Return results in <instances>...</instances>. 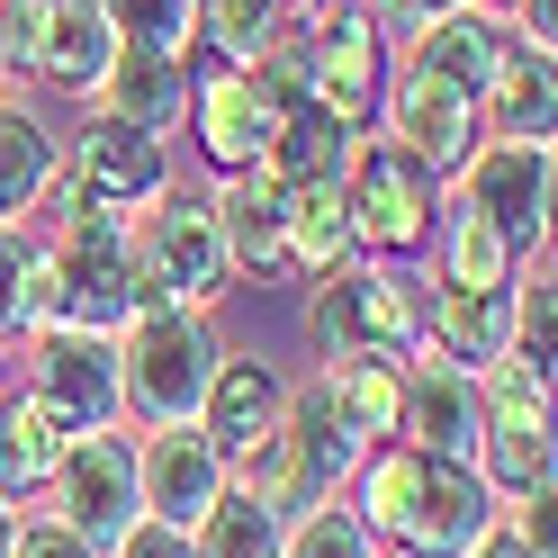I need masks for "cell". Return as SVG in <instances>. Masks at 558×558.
I'll list each match as a JSON object with an SVG mask.
<instances>
[{"instance_id": "83f0119b", "label": "cell", "mask_w": 558, "mask_h": 558, "mask_svg": "<svg viewBox=\"0 0 558 558\" xmlns=\"http://www.w3.org/2000/svg\"><path fill=\"white\" fill-rule=\"evenodd\" d=\"M433 262H441V270H433V289H505L522 253L477 217V207H441V226H433Z\"/></svg>"}, {"instance_id": "5b68a950", "label": "cell", "mask_w": 558, "mask_h": 558, "mask_svg": "<svg viewBox=\"0 0 558 558\" xmlns=\"http://www.w3.org/2000/svg\"><path fill=\"white\" fill-rule=\"evenodd\" d=\"M352 469H361V441L333 424L325 388H289V414H279L253 450H234V460H226V486L262 496L270 513H306V505L342 496Z\"/></svg>"}, {"instance_id": "8fae6325", "label": "cell", "mask_w": 558, "mask_h": 558, "mask_svg": "<svg viewBox=\"0 0 558 558\" xmlns=\"http://www.w3.org/2000/svg\"><path fill=\"white\" fill-rule=\"evenodd\" d=\"M460 207H477L513 253H549V190H558V162L549 145H505V135H477V154L460 162Z\"/></svg>"}, {"instance_id": "484cf974", "label": "cell", "mask_w": 558, "mask_h": 558, "mask_svg": "<svg viewBox=\"0 0 558 558\" xmlns=\"http://www.w3.org/2000/svg\"><path fill=\"white\" fill-rule=\"evenodd\" d=\"M289 190V270L325 279L361 253L352 243V207H342V181H279Z\"/></svg>"}, {"instance_id": "8992f818", "label": "cell", "mask_w": 558, "mask_h": 558, "mask_svg": "<svg viewBox=\"0 0 558 558\" xmlns=\"http://www.w3.org/2000/svg\"><path fill=\"white\" fill-rule=\"evenodd\" d=\"M171 190V154H162V135L145 126H118V118H99L82 135H63V154H54V181H46V217H145V207Z\"/></svg>"}, {"instance_id": "e0dca14e", "label": "cell", "mask_w": 558, "mask_h": 558, "mask_svg": "<svg viewBox=\"0 0 558 558\" xmlns=\"http://www.w3.org/2000/svg\"><path fill=\"white\" fill-rule=\"evenodd\" d=\"M207 217H217V243L234 279H279L289 270V190L270 181V171H217V198H207Z\"/></svg>"}, {"instance_id": "d6a6232c", "label": "cell", "mask_w": 558, "mask_h": 558, "mask_svg": "<svg viewBox=\"0 0 558 558\" xmlns=\"http://www.w3.org/2000/svg\"><path fill=\"white\" fill-rule=\"evenodd\" d=\"M37 243H46V234L0 226V342L27 333V279H37Z\"/></svg>"}, {"instance_id": "52a82bcc", "label": "cell", "mask_w": 558, "mask_h": 558, "mask_svg": "<svg viewBox=\"0 0 558 558\" xmlns=\"http://www.w3.org/2000/svg\"><path fill=\"white\" fill-rule=\"evenodd\" d=\"M342 207H352V243L378 262H414L441 226V181L405 145L388 135H361L352 162H342Z\"/></svg>"}, {"instance_id": "7a4b0ae2", "label": "cell", "mask_w": 558, "mask_h": 558, "mask_svg": "<svg viewBox=\"0 0 558 558\" xmlns=\"http://www.w3.org/2000/svg\"><path fill=\"white\" fill-rule=\"evenodd\" d=\"M135 306H145V279H135L126 226L118 217H63L37 243V279H27V333L37 325H82V333H118ZM19 333V342H27Z\"/></svg>"}, {"instance_id": "f546056e", "label": "cell", "mask_w": 558, "mask_h": 558, "mask_svg": "<svg viewBox=\"0 0 558 558\" xmlns=\"http://www.w3.org/2000/svg\"><path fill=\"white\" fill-rule=\"evenodd\" d=\"M279 541H289V513H270L262 496H243V486H226V496L190 522V558H279Z\"/></svg>"}, {"instance_id": "60d3db41", "label": "cell", "mask_w": 558, "mask_h": 558, "mask_svg": "<svg viewBox=\"0 0 558 558\" xmlns=\"http://www.w3.org/2000/svg\"><path fill=\"white\" fill-rule=\"evenodd\" d=\"M0 90H10V63H0Z\"/></svg>"}, {"instance_id": "9c48e42d", "label": "cell", "mask_w": 558, "mask_h": 558, "mask_svg": "<svg viewBox=\"0 0 558 558\" xmlns=\"http://www.w3.org/2000/svg\"><path fill=\"white\" fill-rule=\"evenodd\" d=\"M27 397H37L63 433L118 424V333L37 325V333H27Z\"/></svg>"}, {"instance_id": "8d00e7d4", "label": "cell", "mask_w": 558, "mask_h": 558, "mask_svg": "<svg viewBox=\"0 0 558 558\" xmlns=\"http://www.w3.org/2000/svg\"><path fill=\"white\" fill-rule=\"evenodd\" d=\"M505 27H513V46L558 54V0H513V10H505Z\"/></svg>"}, {"instance_id": "4316f807", "label": "cell", "mask_w": 558, "mask_h": 558, "mask_svg": "<svg viewBox=\"0 0 558 558\" xmlns=\"http://www.w3.org/2000/svg\"><path fill=\"white\" fill-rule=\"evenodd\" d=\"M63 441H73V433H63L54 414L19 388L10 405H0V496H10V505L46 496V477H54V460H63Z\"/></svg>"}, {"instance_id": "ba28073f", "label": "cell", "mask_w": 558, "mask_h": 558, "mask_svg": "<svg viewBox=\"0 0 558 558\" xmlns=\"http://www.w3.org/2000/svg\"><path fill=\"white\" fill-rule=\"evenodd\" d=\"M126 253H135V279H145V306H217L234 289L217 217L190 190H162L145 217H126Z\"/></svg>"}, {"instance_id": "cb8c5ba5", "label": "cell", "mask_w": 558, "mask_h": 558, "mask_svg": "<svg viewBox=\"0 0 558 558\" xmlns=\"http://www.w3.org/2000/svg\"><path fill=\"white\" fill-rule=\"evenodd\" d=\"M54 154H63V135L0 90V226H27V207H37L46 181H54Z\"/></svg>"}, {"instance_id": "603a6c76", "label": "cell", "mask_w": 558, "mask_h": 558, "mask_svg": "<svg viewBox=\"0 0 558 558\" xmlns=\"http://www.w3.org/2000/svg\"><path fill=\"white\" fill-rule=\"evenodd\" d=\"M424 352L460 361L477 378L505 352V289H424Z\"/></svg>"}, {"instance_id": "277c9868", "label": "cell", "mask_w": 558, "mask_h": 558, "mask_svg": "<svg viewBox=\"0 0 558 558\" xmlns=\"http://www.w3.org/2000/svg\"><path fill=\"white\" fill-rule=\"evenodd\" d=\"M424 289H433V279H414L405 262L352 253L342 270L316 279L306 325H316L325 361H414V352H424Z\"/></svg>"}, {"instance_id": "ffe728a7", "label": "cell", "mask_w": 558, "mask_h": 558, "mask_svg": "<svg viewBox=\"0 0 558 558\" xmlns=\"http://www.w3.org/2000/svg\"><path fill=\"white\" fill-rule=\"evenodd\" d=\"M279 414H289V378L270 361H253V352H226L217 378H207V397H198V433L234 460V450H253Z\"/></svg>"}, {"instance_id": "f1b7e54d", "label": "cell", "mask_w": 558, "mask_h": 558, "mask_svg": "<svg viewBox=\"0 0 558 558\" xmlns=\"http://www.w3.org/2000/svg\"><path fill=\"white\" fill-rule=\"evenodd\" d=\"M325 405H333V424L352 433L361 450L378 441H397V361H325Z\"/></svg>"}, {"instance_id": "5bb4252c", "label": "cell", "mask_w": 558, "mask_h": 558, "mask_svg": "<svg viewBox=\"0 0 558 558\" xmlns=\"http://www.w3.org/2000/svg\"><path fill=\"white\" fill-rule=\"evenodd\" d=\"M378 126H388V145H405L433 181H460V162L477 154V99L450 90L441 73H424V63L388 73V109H378Z\"/></svg>"}, {"instance_id": "f35d334b", "label": "cell", "mask_w": 558, "mask_h": 558, "mask_svg": "<svg viewBox=\"0 0 558 558\" xmlns=\"http://www.w3.org/2000/svg\"><path fill=\"white\" fill-rule=\"evenodd\" d=\"M10 532H19V505L0 496V558H10Z\"/></svg>"}, {"instance_id": "9a60e30c", "label": "cell", "mask_w": 558, "mask_h": 558, "mask_svg": "<svg viewBox=\"0 0 558 558\" xmlns=\"http://www.w3.org/2000/svg\"><path fill=\"white\" fill-rule=\"evenodd\" d=\"M397 441L424 460H469L477 450V378L441 352L397 361Z\"/></svg>"}, {"instance_id": "7c38bea8", "label": "cell", "mask_w": 558, "mask_h": 558, "mask_svg": "<svg viewBox=\"0 0 558 558\" xmlns=\"http://www.w3.org/2000/svg\"><path fill=\"white\" fill-rule=\"evenodd\" d=\"M46 496H54L46 513H63L90 549H109L126 522L145 513V505H135V441L118 424L73 433V441H63V460H54V477H46Z\"/></svg>"}, {"instance_id": "d6986e66", "label": "cell", "mask_w": 558, "mask_h": 558, "mask_svg": "<svg viewBox=\"0 0 558 558\" xmlns=\"http://www.w3.org/2000/svg\"><path fill=\"white\" fill-rule=\"evenodd\" d=\"M109 54H118V37H109V19H99V0H46L19 73L63 90V99H90L99 73H109Z\"/></svg>"}, {"instance_id": "74e56055", "label": "cell", "mask_w": 558, "mask_h": 558, "mask_svg": "<svg viewBox=\"0 0 558 558\" xmlns=\"http://www.w3.org/2000/svg\"><path fill=\"white\" fill-rule=\"evenodd\" d=\"M469 558H541V549H532V541H513V532H505V513H496V532H486Z\"/></svg>"}, {"instance_id": "1f68e13d", "label": "cell", "mask_w": 558, "mask_h": 558, "mask_svg": "<svg viewBox=\"0 0 558 558\" xmlns=\"http://www.w3.org/2000/svg\"><path fill=\"white\" fill-rule=\"evenodd\" d=\"M118 46H171L190 54V27H198V0H99Z\"/></svg>"}, {"instance_id": "d4e9b609", "label": "cell", "mask_w": 558, "mask_h": 558, "mask_svg": "<svg viewBox=\"0 0 558 558\" xmlns=\"http://www.w3.org/2000/svg\"><path fill=\"white\" fill-rule=\"evenodd\" d=\"M352 145H361V135L342 118H325L316 99H298V109H279L270 145H262V171H270V181H342Z\"/></svg>"}, {"instance_id": "3957f363", "label": "cell", "mask_w": 558, "mask_h": 558, "mask_svg": "<svg viewBox=\"0 0 558 558\" xmlns=\"http://www.w3.org/2000/svg\"><path fill=\"white\" fill-rule=\"evenodd\" d=\"M226 342L207 325V306H135L118 325V414L135 424H198V397L217 378Z\"/></svg>"}, {"instance_id": "7402d4cb", "label": "cell", "mask_w": 558, "mask_h": 558, "mask_svg": "<svg viewBox=\"0 0 558 558\" xmlns=\"http://www.w3.org/2000/svg\"><path fill=\"white\" fill-rule=\"evenodd\" d=\"M505 46H513V27L496 19V10H450V19H433L424 37H405V63H424V73H441L450 90H486L496 82V63H505Z\"/></svg>"}, {"instance_id": "ac0fdd59", "label": "cell", "mask_w": 558, "mask_h": 558, "mask_svg": "<svg viewBox=\"0 0 558 558\" xmlns=\"http://www.w3.org/2000/svg\"><path fill=\"white\" fill-rule=\"evenodd\" d=\"M90 109L118 118V126L171 135L190 118V54H171V46H118L109 73H99V90H90Z\"/></svg>"}, {"instance_id": "2e32d148", "label": "cell", "mask_w": 558, "mask_h": 558, "mask_svg": "<svg viewBox=\"0 0 558 558\" xmlns=\"http://www.w3.org/2000/svg\"><path fill=\"white\" fill-rule=\"evenodd\" d=\"M226 496V450L207 441L198 424H154L145 441H135V505H145L154 522H190Z\"/></svg>"}, {"instance_id": "836d02e7", "label": "cell", "mask_w": 558, "mask_h": 558, "mask_svg": "<svg viewBox=\"0 0 558 558\" xmlns=\"http://www.w3.org/2000/svg\"><path fill=\"white\" fill-rule=\"evenodd\" d=\"M10 558H99L63 513H19V532H10Z\"/></svg>"}, {"instance_id": "4dcf8cb0", "label": "cell", "mask_w": 558, "mask_h": 558, "mask_svg": "<svg viewBox=\"0 0 558 558\" xmlns=\"http://www.w3.org/2000/svg\"><path fill=\"white\" fill-rule=\"evenodd\" d=\"M279 558H378V541H369V522L352 513V505H306V513H289V541H279Z\"/></svg>"}, {"instance_id": "d590c367", "label": "cell", "mask_w": 558, "mask_h": 558, "mask_svg": "<svg viewBox=\"0 0 558 558\" xmlns=\"http://www.w3.org/2000/svg\"><path fill=\"white\" fill-rule=\"evenodd\" d=\"M361 10L378 19V37H424L433 19H450V10H477V0H361Z\"/></svg>"}, {"instance_id": "e575fe53", "label": "cell", "mask_w": 558, "mask_h": 558, "mask_svg": "<svg viewBox=\"0 0 558 558\" xmlns=\"http://www.w3.org/2000/svg\"><path fill=\"white\" fill-rule=\"evenodd\" d=\"M99 558H190V532H181V522L135 513V522H126V532H118L109 549H99Z\"/></svg>"}, {"instance_id": "30bf717a", "label": "cell", "mask_w": 558, "mask_h": 558, "mask_svg": "<svg viewBox=\"0 0 558 558\" xmlns=\"http://www.w3.org/2000/svg\"><path fill=\"white\" fill-rule=\"evenodd\" d=\"M306 99L325 118H342L352 135H378V109H388V37L361 10H333L316 37H306Z\"/></svg>"}, {"instance_id": "6da1fadb", "label": "cell", "mask_w": 558, "mask_h": 558, "mask_svg": "<svg viewBox=\"0 0 558 558\" xmlns=\"http://www.w3.org/2000/svg\"><path fill=\"white\" fill-rule=\"evenodd\" d=\"M352 513L369 522V541H388L397 558H469L486 532H496V496L469 460H424L405 441L361 450L352 469Z\"/></svg>"}, {"instance_id": "44dd1931", "label": "cell", "mask_w": 558, "mask_h": 558, "mask_svg": "<svg viewBox=\"0 0 558 558\" xmlns=\"http://www.w3.org/2000/svg\"><path fill=\"white\" fill-rule=\"evenodd\" d=\"M477 135H505V145H549V135H558V54L505 46L496 82L477 90Z\"/></svg>"}, {"instance_id": "4fadbf2b", "label": "cell", "mask_w": 558, "mask_h": 558, "mask_svg": "<svg viewBox=\"0 0 558 558\" xmlns=\"http://www.w3.org/2000/svg\"><path fill=\"white\" fill-rule=\"evenodd\" d=\"M181 126L198 135V154L217 171H253L262 145H270V126H279V99L262 90L253 63H190V118Z\"/></svg>"}, {"instance_id": "ab89813d", "label": "cell", "mask_w": 558, "mask_h": 558, "mask_svg": "<svg viewBox=\"0 0 558 558\" xmlns=\"http://www.w3.org/2000/svg\"><path fill=\"white\" fill-rule=\"evenodd\" d=\"M477 10H496V19H505V10H513V0H477Z\"/></svg>"}]
</instances>
